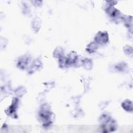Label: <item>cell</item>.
Instances as JSON below:
<instances>
[{"label": "cell", "mask_w": 133, "mask_h": 133, "mask_svg": "<svg viewBox=\"0 0 133 133\" xmlns=\"http://www.w3.org/2000/svg\"><path fill=\"white\" fill-rule=\"evenodd\" d=\"M54 114L51 111L50 107L48 104H43L38 112L39 120L42 123L43 126H49L53 120Z\"/></svg>", "instance_id": "6da1fadb"}, {"label": "cell", "mask_w": 133, "mask_h": 133, "mask_svg": "<svg viewBox=\"0 0 133 133\" xmlns=\"http://www.w3.org/2000/svg\"><path fill=\"white\" fill-rule=\"evenodd\" d=\"M95 42L97 44L104 45L109 42V35L107 31H99L95 36Z\"/></svg>", "instance_id": "7a4b0ae2"}, {"label": "cell", "mask_w": 133, "mask_h": 133, "mask_svg": "<svg viewBox=\"0 0 133 133\" xmlns=\"http://www.w3.org/2000/svg\"><path fill=\"white\" fill-rule=\"evenodd\" d=\"M101 128L104 132L114 131L117 128L116 122L111 118L106 123L101 124Z\"/></svg>", "instance_id": "3957f363"}, {"label": "cell", "mask_w": 133, "mask_h": 133, "mask_svg": "<svg viewBox=\"0 0 133 133\" xmlns=\"http://www.w3.org/2000/svg\"><path fill=\"white\" fill-rule=\"evenodd\" d=\"M30 59V56L28 55H23L18 58L17 63V66L21 70L25 69L29 64Z\"/></svg>", "instance_id": "277c9868"}, {"label": "cell", "mask_w": 133, "mask_h": 133, "mask_svg": "<svg viewBox=\"0 0 133 133\" xmlns=\"http://www.w3.org/2000/svg\"><path fill=\"white\" fill-rule=\"evenodd\" d=\"M18 105V99L17 98H14L12 101L11 104L5 110L6 113L11 117L16 116V110Z\"/></svg>", "instance_id": "5b68a950"}, {"label": "cell", "mask_w": 133, "mask_h": 133, "mask_svg": "<svg viewBox=\"0 0 133 133\" xmlns=\"http://www.w3.org/2000/svg\"><path fill=\"white\" fill-rule=\"evenodd\" d=\"M41 20L38 17H35L33 20L32 22V28L35 33L38 32L41 26Z\"/></svg>", "instance_id": "8992f818"}, {"label": "cell", "mask_w": 133, "mask_h": 133, "mask_svg": "<svg viewBox=\"0 0 133 133\" xmlns=\"http://www.w3.org/2000/svg\"><path fill=\"white\" fill-rule=\"evenodd\" d=\"M122 107L126 111L128 112H132L133 110L132 102L128 99H126L122 103Z\"/></svg>", "instance_id": "52a82bcc"}, {"label": "cell", "mask_w": 133, "mask_h": 133, "mask_svg": "<svg viewBox=\"0 0 133 133\" xmlns=\"http://www.w3.org/2000/svg\"><path fill=\"white\" fill-rule=\"evenodd\" d=\"M67 59L69 65L74 64L76 62V61L78 59V55L75 51H72L69 54L67 57Z\"/></svg>", "instance_id": "ba28073f"}, {"label": "cell", "mask_w": 133, "mask_h": 133, "mask_svg": "<svg viewBox=\"0 0 133 133\" xmlns=\"http://www.w3.org/2000/svg\"><path fill=\"white\" fill-rule=\"evenodd\" d=\"M98 45L95 42H92L90 43L89 44L87 45L86 48V51L89 53H94L95 52L97 49H98Z\"/></svg>", "instance_id": "9c48e42d"}, {"label": "cell", "mask_w": 133, "mask_h": 133, "mask_svg": "<svg viewBox=\"0 0 133 133\" xmlns=\"http://www.w3.org/2000/svg\"><path fill=\"white\" fill-rule=\"evenodd\" d=\"M82 65L86 70H90L92 68V61L88 58H84L82 60Z\"/></svg>", "instance_id": "30bf717a"}, {"label": "cell", "mask_w": 133, "mask_h": 133, "mask_svg": "<svg viewBox=\"0 0 133 133\" xmlns=\"http://www.w3.org/2000/svg\"><path fill=\"white\" fill-rule=\"evenodd\" d=\"M64 55V50L60 47H57L53 52V57L55 58L59 59Z\"/></svg>", "instance_id": "8fae6325"}, {"label": "cell", "mask_w": 133, "mask_h": 133, "mask_svg": "<svg viewBox=\"0 0 133 133\" xmlns=\"http://www.w3.org/2000/svg\"><path fill=\"white\" fill-rule=\"evenodd\" d=\"M127 68V64L124 62L118 63L114 66V69L119 72H123L126 70Z\"/></svg>", "instance_id": "7c38bea8"}, {"label": "cell", "mask_w": 133, "mask_h": 133, "mask_svg": "<svg viewBox=\"0 0 133 133\" xmlns=\"http://www.w3.org/2000/svg\"><path fill=\"white\" fill-rule=\"evenodd\" d=\"M69 64L67 57L62 56L59 59V65L61 68H64L67 66Z\"/></svg>", "instance_id": "4fadbf2b"}, {"label": "cell", "mask_w": 133, "mask_h": 133, "mask_svg": "<svg viewBox=\"0 0 133 133\" xmlns=\"http://www.w3.org/2000/svg\"><path fill=\"white\" fill-rule=\"evenodd\" d=\"M111 118V117L110 115V114L109 113H105L102 114L100 116L99 118V122L101 124H102L106 123L108 121H109Z\"/></svg>", "instance_id": "5bb4252c"}, {"label": "cell", "mask_w": 133, "mask_h": 133, "mask_svg": "<svg viewBox=\"0 0 133 133\" xmlns=\"http://www.w3.org/2000/svg\"><path fill=\"white\" fill-rule=\"evenodd\" d=\"M122 20L124 21L125 25L126 27L128 28L129 29L132 26V17L131 16H127L125 17L123 16Z\"/></svg>", "instance_id": "9a60e30c"}, {"label": "cell", "mask_w": 133, "mask_h": 133, "mask_svg": "<svg viewBox=\"0 0 133 133\" xmlns=\"http://www.w3.org/2000/svg\"><path fill=\"white\" fill-rule=\"evenodd\" d=\"M42 63L41 61L38 59H36L33 62L30 69L32 70V71H33V69H38L42 67Z\"/></svg>", "instance_id": "2e32d148"}, {"label": "cell", "mask_w": 133, "mask_h": 133, "mask_svg": "<svg viewBox=\"0 0 133 133\" xmlns=\"http://www.w3.org/2000/svg\"><path fill=\"white\" fill-rule=\"evenodd\" d=\"M26 90L23 87H19L17 89H16L15 91V94L16 96L21 97L25 93Z\"/></svg>", "instance_id": "e0dca14e"}, {"label": "cell", "mask_w": 133, "mask_h": 133, "mask_svg": "<svg viewBox=\"0 0 133 133\" xmlns=\"http://www.w3.org/2000/svg\"><path fill=\"white\" fill-rule=\"evenodd\" d=\"M123 50L126 55L130 56L132 55V48L129 45H126L124 47Z\"/></svg>", "instance_id": "ac0fdd59"}]
</instances>
